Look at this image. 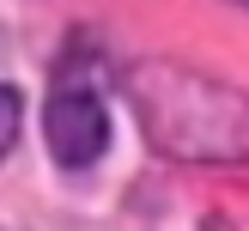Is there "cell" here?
Returning a JSON list of instances; mask_svg holds the SVG:
<instances>
[{"label":"cell","instance_id":"6da1fadb","mask_svg":"<svg viewBox=\"0 0 249 231\" xmlns=\"http://www.w3.org/2000/svg\"><path fill=\"white\" fill-rule=\"evenodd\" d=\"M128 97L140 109L152 146L189 164H237L249 158V97L177 61H146L128 73Z\"/></svg>","mask_w":249,"mask_h":231},{"label":"cell","instance_id":"7a4b0ae2","mask_svg":"<svg viewBox=\"0 0 249 231\" xmlns=\"http://www.w3.org/2000/svg\"><path fill=\"white\" fill-rule=\"evenodd\" d=\"M43 128H49V152H55L67 170H85L91 158H104L109 116H104V97L91 91L85 73H61L55 79L49 109H43Z\"/></svg>","mask_w":249,"mask_h":231},{"label":"cell","instance_id":"3957f363","mask_svg":"<svg viewBox=\"0 0 249 231\" xmlns=\"http://www.w3.org/2000/svg\"><path fill=\"white\" fill-rule=\"evenodd\" d=\"M18 116H24V104H18V91L12 85H0V158L18 146Z\"/></svg>","mask_w":249,"mask_h":231},{"label":"cell","instance_id":"277c9868","mask_svg":"<svg viewBox=\"0 0 249 231\" xmlns=\"http://www.w3.org/2000/svg\"><path fill=\"white\" fill-rule=\"evenodd\" d=\"M237 6H249V0H237Z\"/></svg>","mask_w":249,"mask_h":231}]
</instances>
